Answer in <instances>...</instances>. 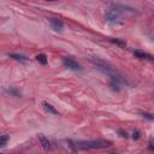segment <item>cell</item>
Here are the masks:
<instances>
[{
  "mask_svg": "<svg viewBox=\"0 0 154 154\" xmlns=\"http://www.w3.org/2000/svg\"><path fill=\"white\" fill-rule=\"evenodd\" d=\"M76 149H99L106 148L112 144L111 141L107 140H93V141H75Z\"/></svg>",
  "mask_w": 154,
  "mask_h": 154,
  "instance_id": "obj_1",
  "label": "cell"
},
{
  "mask_svg": "<svg viewBox=\"0 0 154 154\" xmlns=\"http://www.w3.org/2000/svg\"><path fill=\"white\" fill-rule=\"evenodd\" d=\"M90 61L96 66V69L97 70H100L101 72H103L105 75H107V76H109V78H112V77H114V76H117V75H119L108 63H106V61H103V60H101V59H97V58H90Z\"/></svg>",
  "mask_w": 154,
  "mask_h": 154,
  "instance_id": "obj_2",
  "label": "cell"
},
{
  "mask_svg": "<svg viewBox=\"0 0 154 154\" xmlns=\"http://www.w3.org/2000/svg\"><path fill=\"white\" fill-rule=\"evenodd\" d=\"M119 16H120V12L119 11H117L116 8H109L105 13V19L107 22H109V23H116V22H118Z\"/></svg>",
  "mask_w": 154,
  "mask_h": 154,
  "instance_id": "obj_3",
  "label": "cell"
},
{
  "mask_svg": "<svg viewBox=\"0 0 154 154\" xmlns=\"http://www.w3.org/2000/svg\"><path fill=\"white\" fill-rule=\"evenodd\" d=\"M63 64H64L67 69H70V70H73V71H82V66H81L77 61H75L73 59H71V58H63Z\"/></svg>",
  "mask_w": 154,
  "mask_h": 154,
  "instance_id": "obj_4",
  "label": "cell"
},
{
  "mask_svg": "<svg viewBox=\"0 0 154 154\" xmlns=\"http://www.w3.org/2000/svg\"><path fill=\"white\" fill-rule=\"evenodd\" d=\"M134 55L138 59H144V60H150V61H154V57L147 52H143V51H140V49H136L134 51Z\"/></svg>",
  "mask_w": 154,
  "mask_h": 154,
  "instance_id": "obj_5",
  "label": "cell"
},
{
  "mask_svg": "<svg viewBox=\"0 0 154 154\" xmlns=\"http://www.w3.org/2000/svg\"><path fill=\"white\" fill-rule=\"evenodd\" d=\"M49 23H51L52 29L55 30V31H61L63 28H64L63 22H61L60 19H58V18H51V19H49Z\"/></svg>",
  "mask_w": 154,
  "mask_h": 154,
  "instance_id": "obj_6",
  "label": "cell"
},
{
  "mask_svg": "<svg viewBox=\"0 0 154 154\" xmlns=\"http://www.w3.org/2000/svg\"><path fill=\"white\" fill-rule=\"evenodd\" d=\"M42 106H43V108L48 112V113H52V114H55V116H59V112H58V109L52 105V103H49L48 101H42Z\"/></svg>",
  "mask_w": 154,
  "mask_h": 154,
  "instance_id": "obj_7",
  "label": "cell"
},
{
  "mask_svg": "<svg viewBox=\"0 0 154 154\" xmlns=\"http://www.w3.org/2000/svg\"><path fill=\"white\" fill-rule=\"evenodd\" d=\"M38 141L41 142V144H42V147H43V149H49L51 148V143H49V141H48V138H46L43 135H38Z\"/></svg>",
  "mask_w": 154,
  "mask_h": 154,
  "instance_id": "obj_8",
  "label": "cell"
},
{
  "mask_svg": "<svg viewBox=\"0 0 154 154\" xmlns=\"http://www.w3.org/2000/svg\"><path fill=\"white\" fill-rule=\"evenodd\" d=\"M109 41H111L112 43L119 46L120 48H125V47H126V42H125L124 40H122V38H109Z\"/></svg>",
  "mask_w": 154,
  "mask_h": 154,
  "instance_id": "obj_9",
  "label": "cell"
},
{
  "mask_svg": "<svg viewBox=\"0 0 154 154\" xmlns=\"http://www.w3.org/2000/svg\"><path fill=\"white\" fill-rule=\"evenodd\" d=\"M36 60H37L40 64H42V65H46V64L48 63V58H47V55L43 54V53L37 54V55H36Z\"/></svg>",
  "mask_w": 154,
  "mask_h": 154,
  "instance_id": "obj_10",
  "label": "cell"
},
{
  "mask_svg": "<svg viewBox=\"0 0 154 154\" xmlns=\"http://www.w3.org/2000/svg\"><path fill=\"white\" fill-rule=\"evenodd\" d=\"M8 57H10V58H13L14 60H18V61H20V63H25V61H26V58H25L24 55H20V54L11 53V54H8Z\"/></svg>",
  "mask_w": 154,
  "mask_h": 154,
  "instance_id": "obj_11",
  "label": "cell"
},
{
  "mask_svg": "<svg viewBox=\"0 0 154 154\" xmlns=\"http://www.w3.org/2000/svg\"><path fill=\"white\" fill-rule=\"evenodd\" d=\"M8 141H10V136L8 135H1L0 136V148L5 147Z\"/></svg>",
  "mask_w": 154,
  "mask_h": 154,
  "instance_id": "obj_12",
  "label": "cell"
},
{
  "mask_svg": "<svg viewBox=\"0 0 154 154\" xmlns=\"http://www.w3.org/2000/svg\"><path fill=\"white\" fill-rule=\"evenodd\" d=\"M6 93H8L10 95H12V96H16V97H19V96H20V91H19V90H17V89H14V88H10V89H6Z\"/></svg>",
  "mask_w": 154,
  "mask_h": 154,
  "instance_id": "obj_13",
  "label": "cell"
},
{
  "mask_svg": "<svg viewBox=\"0 0 154 154\" xmlns=\"http://www.w3.org/2000/svg\"><path fill=\"white\" fill-rule=\"evenodd\" d=\"M143 118L148 119V120H154V114H150V113H147V112H141L140 113Z\"/></svg>",
  "mask_w": 154,
  "mask_h": 154,
  "instance_id": "obj_14",
  "label": "cell"
},
{
  "mask_svg": "<svg viewBox=\"0 0 154 154\" xmlns=\"http://www.w3.org/2000/svg\"><path fill=\"white\" fill-rule=\"evenodd\" d=\"M140 137H141V132H140L138 130H135V131L132 132V138L137 141V140H140Z\"/></svg>",
  "mask_w": 154,
  "mask_h": 154,
  "instance_id": "obj_15",
  "label": "cell"
},
{
  "mask_svg": "<svg viewBox=\"0 0 154 154\" xmlns=\"http://www.w3.org/2000/svg\"><path fill=\"white\" fill-rule=\"evenodd\" d=\"M149 149L154 150V140H153V138L149 140Z\"/></svg>",
  "mask_w": 154,
  "mask_h": 154,
  "instance_id": "obj_16",
  "label": "cell"
},
{
  "mask_svg": "<svg viewBox=\"0 0 154 154\" xmlns=\"http://www.w3.org/2000/svg\"><path fill=\"white\" fill-rule=\"evenodd\" d=\"M119 132H120V134H122V136H123V137H125V138H126V137H128V134H126V131H125V132H124V131H122V130H120V131H119Z\"/></svg>",
  "mask_w": 154,
  "mask_h": 154,
  "instance_id": "obj_17",
  "label": "cell"
},
{
  "mask_svg": "<svg viewBox=\"0 0 154 154\" xmlns=\"http://www.w3.org/2000/svg\"><path fill=\"white\" fill-rule=\"evenodd\" d=\"M48 1H55V0H48Z\"/></svg>",
  "mask_w": 154,
  "mask_h": 154,
  "instance_id": "obj_18",
  "label": "cell"
}]
</instances>
